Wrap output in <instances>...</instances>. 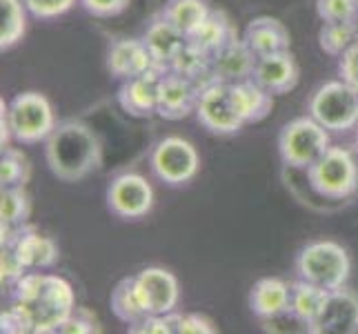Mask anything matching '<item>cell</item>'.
<instances>
[{
	"label": "cell",
	"instance_id": "obj_25",
	"mask_svg": "<svg viewBox=\"0 0 358 334\" xmlns=\"http://www.w3.org/2000/svg\"><path fill=\"white\" fill-rule=\"evenodd\" d=\"M27 7L22 0H0V49L7 52L22 41L27 32Z\"/></svg>",
	"mask_w": 358,
	"mask_h": 334
},
{
	"label": "cell",
	"instance_id": "obj_33",
	"mask_svg": "<svg viewBox=\"0 0 358 334\" xmlns=\"http://www.w3.org/2000/svg\"><path fill=\"white\" fill-rule=\"evenodd\" d=\"M83 7L94 16L109 18V16H118L120 11H125L129 5V0H80Z\"/></svg>",
	"mask_w": 358,
	"mask_h": 334
},
{
	"label": "cell",
	"instance_id": "obj_12",
	"mask_svg": "<svg viewBox=\"0 0 358 334\" xmlns=\"http://www.w3.org/2000/svg\"><path fill=\"white\" fill-rule=\"evenodd\" d=\"M136 294L147 316L174 312L178 305V281L165 267H145L134 277Z\"/></svg>",
	"mask_w": 358,
	"mask_h": 334
},
{
	"label": "cell",
	"instance_id": "obj_14",
	"mask_svg": "<svg viewBox=\"0 0 358 334\" xmlns=\"http://www.w3.org/2000/svg\"><path fill=\"white\" fill-rule=\"evenodd\" d=\"M156 65V60L150 52V47L145 45V41L136 39H120L112 43L107 52V69L112 76L120 81H129L136 76L152 71Z\"/></svg>",
	"mask_w": 358,
	"mask_h": 334
},
{
	"label": "cell",
	"instance_id": "obj_18",
	"mask_svg": "<svg viewBox=\"0 0 358 334\" xmlns=\"http://www.w3.org/2000/svg\"><path fill=\"white\" fill-rule=\"evenodd\" d=\"M254 65H256V56L245 45V41L236 39V34L212 56L214 81H225V83L247 81L254 76Z\"/></svg>",
	"mask_w": 358,
	"mask_h": 334
},
{
	"label": "cell",
	"instance_id": "obj_21",
	"mask_svg": "<svg viewBox=\"0 0 358 334\" xmlns=\"http://www.w3.org/2000/svg\"><path fill=\"white\" fill-rule=\"evenodd\" d=\"M143 41H145L147 47H150L156 65L160 69L169 71L171 60L178 56V52L185 45H187V36L180 34L174 25H169L163 16H160L158 20H154L150 25V29H147Z\"/></svg>",
	"mask_w": 358,
	"mask_h": 334
},
{
	"label": "cell",
	"instance_id": "obj_32",
	"mask_svg": "<svg viewBox=\"0 0 358 334\" xmlns=\"http://www.w3.org/2000/svg\"><path fill=\"white\" fill-rule=\"evenodd\" d=\"M58 332H67V334H92V332H101V323L98 319L85 310V307H76L73 314L65 321L63 326L58 328Z\"/></svg>",
	"mask_w": 358,
	"mask_h": 334
},
{
	"label": "cell",
	"instance_id": "obj_1",
	"mask_svg": "<svg viewBox=\"0 0 358 334\" xmlns=\"http://www.w3.org/2000/svg\"><path fill=\"white\" fill-rule=\"evenodd\" d=\"M11 307L31 334H54L76 310V294L67 279L29 270L11 286Z\"/></svg>",
	"mask_w": 358,
	"mask_h": 334
},
{
	"label": "cell",
	"instance_id": "obj_8",
	"mask_svg": "<svg viewBox=\"0 0 358 334\" xmlns=\"http://www.w3.org/2000/svg\"><path fill=\"white\" fill-rule=\"evenodd\" d=\"M312 116L329 132H348L358 125V92L348 81H329L314 92Z\"/></svg>",
	"mask_w": 358,
	"mask_h": 334
},
{
	"label": "cell",
	"instance_id": "obj_35",
	"mask_svg": "<svg viewBox=\"0 0 358 334\" xmlns=\"http://www.w3.org/2000/svg\"><path fill=\"white\" fill-rule=\"evenodd\" d=\"M0 323H3V332H14V334L29 332L22 314L18 310H14V307H7V310L3 312V316H0Z\"/></svg>",
	"mask_w": 358,
	"mask_h": 334
},
{
	"label": "cell",
	"instance_id": "obj_10",
	"mask_svg": "<svg viewBox=\"0 0 358 334\" xmlns=\"http://www.w3.org/2000/svg\"><path fill=\"white\" fill-rule=\"evenodd\" d=\"M3 250H7L27 272L54 267L58 261V245L31 225L3 230Z\"/></svg>",
	"mask_w": 358,
	"mask_h": 334
},
{
	"label": "cell",
	"instance_id": "obj_30",
	"mask_svg": "<svg viewBox=\"0 0 358 334\" xmlns=\"http://www.w3.org/2000/svg\"><path fill=\"white\" fill-rule=\"evenodd\" d=\"M316 11L323 22H350L356 20L358 0H316Z\"/></svg>",
	"mask_w": 358,
	"mask_h": 334
},
{
	"label": "cell",
	"instance_id": "obj_27",
	"mask_svg": "<svg viewBox=\"0 0 358 334\" xmlns=\"http://www.w3.org/2000/svg\"><path fill=\"white\" fill-rule=\"evenodd\" d=\"M109 305H112V312L125 321L127 326H134L143 321L147 314L143 310V305L138 301V294H136V286H134V277L122 279L118 286L112 290V299H109Z\"/></svg>",
	"mask_w": 358,
	"mask_h": 334
},
{
	"label": "cell",
	"instance_id": "obj_3",
	"mask_svg": "<svg viewBox=\"0 0 358 334\" xmlns=\"http://www.w3.org/2000/svg\"><path fill=\"white\" fill-rule=\"evenodd\" d=\"M196 114H199V120L209 132L220 136L236 134L245 125H250V114H247L241 81L209 83L207 88L201 90Z\"/></svg>",
	"mask_w": 358,
	"mask_h": 334
},
{
	"label": "cell",
	"instance_id": "obj_37",
	"mask_svg": "<svg viewBox=\"0 0 358 334\" xmlns=\"http://www.w3.org/2000/svg\"><path fill=\"white\" fill-rule=\"evenodd\" d=\"M356 25H358V14H356Z\"/></svg>",
	"mask_w": 358,
	"mask_h": 334
},
{
	"label": "cell",
	"instance_id": "obj_11",
	"mask_svg": "<svg viewBox=\"0 0 358 334\" xmlns=\"http://www.w3.org/2000/svg\"><path fill=\"white\" fill-rule=\"evenodd\" d=\"M107 205L118 218H143L154 207V190L145 176L127 172V174L116 176L109 185Z\"/></svg>",
	"mask_w": 358,
	"mask_h": 334
},
{
	"label": "cell",
	"instance_id": "obj_5",
	"mask_svg": "<svg viewBox=\"0 0 358 334\" xmlns=\"http://www.w3.org/2000/svg\"><path fill=\"white\" fill-rule=\"evenodd\" d=\"M3 109L11 136L22 145L47 141V136L56 130L54 107L41 92H22L14 96V101L7 107L3 103Z\"/></svg>",
	"mask_w": 358,
	"mask_h": 334
},
{
	"label": "cell",
	"instance_id": "obj_20",
	"mask_svg": "<svg viewBox=\"0 0 358 334\" xmlns=\"http://www.w3.org/2000/svg\"><path fill=\"white\" fill-rule=\"evenodd\" d=\"M292 301V290L287 288L285 281L267 277L254 283L252 294H250V307L258 319H274L282 312L289 310Z\"/></svg>",
	"mask_w": 358,
	"mask_h": 334
},
{
	"label": "cell",
	"instance_id": "obj_29",
	"mask_svg": "<svg viewBox=\"0 0 358 334\" xmlns=\"http://www.w3.org/2000/svg\"><path fill=\"white\" fill-rule=\"evenodd\" d=\"M31 176V165L24 152L16 147H3V158H0V181L3 188H24Z\"/></svg>",
	"mask_w": 358,
	"mask_h": 334
},
{
	"label": "cell",
	"instance_id": "obj_15",
	"mask_svg": "<svg viewBox=\"0 0 358 334\" xmlns=\"http://www.w3.org/2000/svg\"><path fill=\"white\" fill-rule=\"evenodd\" d=\"M165 69L154 67L152 71L143 76L129 78L120 85L118 90V103L120 107L131 116H152L158 114V92H160V78Z\"/></svg>",
	"mask_w": 358,
	"mask_h": 334
},
{
	"label": "cell",
	"instance_id": "obj_23",
	"mask_svg": "<svg viewBox=\"0 0 358 334\" xmlns=\"http://www.w3.org/2000/svg\"><path fill=\"white\" fill-rule=\"evenodd\" d=\"M327 296H329V290L316 286L312 281L301 279L299 283H294V288H292L289 310L312 328L316 323V319L320 316V312H323Z\"/></svg>",
	"mask_w": 358,
	"mask_h": 334
},
{
	"label": "cell",
	"instance_id": "obj_13",
	"mask_svg": "<svg viewBox=\"0 0 358 334\" xmlns=\"http://www.w3.org/2000/svg\"><path fill=\"white\" fill-rule=\"evenodd\" d=\"M201 88L176 71H165L158 92V116L167 120L187 118L199 105Z\"/></svg>",
	"mask_w": 358,
	"mask_h": 334
},
{
	"label": "cell",
	"instance_id": "obj_26",
	"mask_svg": "<svg viewBox=\"0 0 358 334\" xmlns=\"http://www.w3.org/2000/svg\"><path fill=\"white\" fill-rule=\"evenodd\" d=\"M31 216V196L24 188H3L0 196V223L3 230L27 225Z\"/></svg>",
	"mask_w": 358,
	"mask_h": 334
},
{
	"label": "cell",
	"instance_id": "obj_16",
	"mask_svg": "<svg viewBox=\"0 0 358 334\" xmlns=\"http://www.w3.org/2000/svg\"><path fill=\"white\" fill-rule=\"evenodd\" d=\"M358 326V299L350 290H329L323 312L312 326L316 334H354Z\"/></svg>",
	"mask_w": 358,
	"mask_h": 334
},
{
	"label": "cell",
	"instance_id": "obj_24",
	"mask_svg": "<svg viewBox=\"0 0 358 334\" xmlns=\"http://www.w3.org/2000/svg\"><path fill=\"white\" fill-rule=\"evenodd\" d=\"M231 36H234V27L229 25L227 16L223 14V11H212L209 18L189 36L187 41L199 49H203L205 54L214 56L218 49L231 39Z\"/></svg>",
	"mask_w": 358,
	"mask_h": 334
},
{
	"label": "cell",
	"instance_id": "obj_7",
	"mask_svg": "<svg viewBox=\"0 0 358 334\" xmlns=\"http://www.w3.org/2000/svg\"><path fill=\"white\" fill-rule=\"evenodd\" d=\"M329 150V134L314 116L289 120L278 136V152L285 165L296 169L312 167Z\"/></svg>",
	"mask_w": 358,
	"mask_h": 334
},
{
	"label": "cell",
	"instance_id": "obj_19",
	"mask_svg": "<svg viewBox=\"0 0 358 334\" xmlns=\"http://www.w3.org/2000/svg\"><path fill=\"white\" fill-rule=\"evenodd\" d=\"M243 41L252 49V54L256 58L278 54V52H289L292 45L287 27L278 18L271 16H258L250 20V25L245 27Z\"/></svg>",
	"mask_w": 358,
	"mask_h": 334
},
{
	"label": "cell",
	"instance_id": "obj_22",
	"mask_svg": "<svg viewBox=\"0 0 358 334\" xmlns=\"http://www.w3.org/2000/svg\"><path fill=\"white\" fill-rule=\"evenodd\" d=\"M209 14H212V9H209L207 0H167L160 16L189 39L209 18Z\"/></svg>",
	"mask_w": 358,
	"mask_h": 334
},
{
	"label": "cell",
	"instance_id": "obj_34",
	"mask_svg": "<svg viewBox=\"0 0 358 334\" xmlns=\"http://www.w3.org/2000/svg\"><path fill=\"white\" fill-rule=\"evenodd\" d=\"M341 74H343V81H348L352 88L358 92V41L343 54Z\"/></svg>",
	"mask_w": 358,
	"mask_h": 334
},
{
	"label": "cell",
	"instance_id": "obj_9",
	"mask_svg": "<svg viewBox=\"0 0 358 334\" xmlns=\"http://www.w3.org/2000/svg\"><path fill=\"white\" fill-rule=\"evenodd\" d=\"M199 167L201 158L196 147L180 136H167V139L158 141L152 152L154 174L171 188L189 183L199 174Z\"/></svg>",
	"mask_w": 358,
	"mask_h": 334
},
{
	"label": "cell",
	"instance_id": "obj_28",
	"mask_svg": "<svg viewBox=\"0 0 358 334\" xmlns=\"http://www.w3.org/2000/svg\"><path fill=\"white\" fill-rule=\"evenodd\" d=\"M358 25L356 20L350 22H323L318 32V45L329 56H343L356 43Z\"/></svg>",
	"mask_w": 358,
	"mask_h": 334
},
{
	"label": "cell",
	"instance_id": "obj_36",
	"mask_svg": "<svg viewBox=\"0 0 358 334\" xmlns=\"http://www.w3.org/2000/svg\"><path fill=\"white\" fill-rule=\"evenodd\" d=\"M354 334H358V326H356V330H354Z\"/></svg>",
	"mask_w": 358,
	"mask_h": 334
},
{
	"label": "cell",
	"instance_id": "obj_4",
	"mask_svg": "<svg viewBox=\"0 0 358 334\" xmlns=\"http://www.w3.org/2000/svg\"><path fill=\"white\" fill-rule=\"evenodd\" d=\"M296 270L305 281H312L325 290H338L345 288L350 279L352 261L343 245L334 241H316L303 247Z\"/></svg>",
	"mask_w": 358,
	"mask_h": 334
},
{
	"label": "cell",
	"instance_id": "obj_17",
	"mask_svg": "<svg viewBox=\"0 0 358 334\" xmlns=\"http://www.w3.org/2000/svg\"><path fill=\"white\" fill-rule=\"evenodd\" d=\"M252 78L274 96L289 94L299 83V65H296L292 52L261 56L256 58Z\"/></svg>",
	"mask_w": 358,
	"mask_h": 334
},
{
	"label": "cell",
	"instance_id": "obj_6",
	"mask_svg": "<svg viewBox=\"0 0 358 334\" xmlns=\"http://www.w3.org/2000/svg\"><path fill=\"white\" fill-rule=\"evenodd\" d=\"M310 188L329 201H343L358 188V163L350 150L329 147L312 167H307Z\"/></svg>",
	"mask_w": 358,
	"mask_h": 334
},
{
	"label": "cell",
	"instance_id": "obj_2",
	"mask_svg": "<svg viewBox=\"0 0 358 334\" xmlns=\"http://www.w3.org/2000/svg\"><path fill=\"white\" fill-rule=\"evenodd\" d=\"M45 158L56 179L78 183L101 167L103 145L87 123L65 120L47 136Z\"/></svg>",
	"mask_w": 358,
	"mask_h": 334
},
{
	"label": "cell",
	"instance_id": "obj_31",
	"mask_svg": "<svg viewBox=\"0 0 358 334\" xmlns=\"http://www.w3.org/2000/svg\"><path fill=\"white\" fill-rule=\"evenodd\" d=\"M22 5L36 18H58L76 5V0H22Z\"/></svg>",
	"mask_w": 358,
	"mask_h": 334
}]
</instances>
